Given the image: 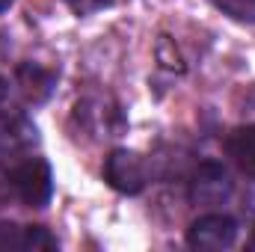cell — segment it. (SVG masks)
I'll use <instances>...</instances> for the list:
<instances>
[{
  "mask_svg": "<svg viewBox=\"0 0 255 252\" xmlns=\"http://www.w3.org/2000/svg\"><path fill=\"white\" fill-rule=\"evenodd\" d=\"M12 187H15V196L24 205L45 208L51 202V193H54V175H51L48 160H42V157H24L21 163H15V169H12Z\"/></svg>",
  "mask_w": 255,
  "mask_h": 252,
  "instance_id": "obj_1",
  "label": "cell"
},
{
  "mask_svg": "<svg viewBox=\"0 0 255 252\" xmlns=\"http://www.w3.org/2000/svg\"><path fill=\"white\" fill-rule=\"evenodd\" d=\"M235 193V181L226 172L223 163L217 160H205L196 166L190 178V202L202 208H214V205H226Z\"/></svg>",
  "mask_w": 255,
  "mask_h": 252,
  "instance_id": "obj_2",
  "label": "cell"
},
{
  "mask_svg": "<svg viewBox=\"0 0 255 252\" xmlns=\"http://www.w3.org/2000/svg\"><path fill=\"white\" fill-rule=\"evenodd\" d=\"M39 142V130L36 125L15 107H3L0 110V160H15V157H27L33 151V145Z\"/></svg>",
  "mask_w": 255,
  "mask_h": 252,
  "instance_id": "obj_3",
  "label": "cell"
},
{
  "mask_svg": "<svg viewBox=\"0 0 255 252\" xmlns=\"http://www.w3.org/2000/svg\"><path fill=\"white\" fill-rule=\"evenodd\" d=\"M238 241V223L229 214H205L187 229V244L199 252H223Z\"/></svg>",
  "mask_w": 255,
  "mask_h": 252,
  "instance_id": "obj_4",
  "label": "cell"
},
{
  "mask_svg": "<svg viewBox=\"0 0 255 252\" xmlns=\"http://www.w3.org/2000/svg\"><path fill=\"white\" fill-rule=\"evenodd\" d=\"M145 160L136 154V151H128V148H116L107 154L104 160V181L119 193H139L145 187Z\"/></svg>",
  "mask_w": 255,
  "mask_h": 252,
  "instance_id": "obj_5",
  "label": "cell"
},
{
  "mask_svg": "<svg viewBox=\"0 0 255 252\" xmlns=\"http://www.w3.org/2000/svg\"><path fill=\"white\" fill-rule=\"evenodd\" d=\"M54 83H57V74L51 68H45V65H39V63L18 65V86L24 89V95L30 101H45L54 92Z\"/></svg>",
  "mask_w": 255,
  "mask_h": 252,
  "instance_id": "obj_6",
  "label": "cell"
},
{
  "mask_svg": "<svg viewBox=\"0 0 255 252\" xmlns=\"http://www.w3.org/2000/svg\"><path fill=\"white\" fill-rule=\"evenodd\" d=\"M226 151L244 175L255 178V125H244L232 130L226 139Z\"/></svg>",
  "mask_w": 255,
  "mask_h": 252,
  "instance_id": "obj_7",
  "label": "cell"
},
{
  "mask_svg": "<svg viewBox=\"0 0 255 252\" xmlns=\"http://www.w3.org/2000/svg\"><path fill=\"white\" fill-rule=\"evenodd\" d=\"M21 250L24 252H51V250H57V238L48 229H42V226H27Z\"/></svg>",
  "mask_w": 255,
  "mask_h": 252,
  "instance_id": "obj_8",
  "label": "cell"
},
{
  "mask_svg": "<svg viewBox=\"0 0 255 252\" xmlns=\"http://www.w3.org/2000/svg\"><path fill=\"white\" fill-rule=\"evenodd\" d=\"M217 9H223L229 18L244 21V24H255V0H214Z\"/></svg>",
  "mask_w": 255,
  "mask_h": 252,
  "instance_id": "obj_9",
  "label": "cell"
},
{
  "mask_svg": "<svg viewBox=\"0 0 255 252\" xmlns=\"http://www.w3.org/2000/svg\"><path fill=\"white\" fill-rule=\"evenodd\" d=\"M21 244H24V229L15 226V223H3L0 220V252L21 250Z\"/></svg>",
  "mask_w": 255,
  "mask_h": 252,
  "instance_id": "obj_10",
  "label": "cell"
},
{
  "mask_svg": "<svg viewBox=\"0 0 255 252\" xmlns=\"http://www.w3.org/2000/svg\"><path fill=\"white\" fill-rule=\"evenodd\" d=\"M77 15H86V12H95V9H104V6H113L119 0H65Z\"/></svg>",
  "mask_w": 255,
  "mask_h": 252,
  "instance_id": "obj_11",
  "label": "cell"
},
{
  "mask_svg": "<svg viewBox=\"0 0 255 252\" xmlns=\"http://www.w3.org/2000/svg\"><path fill=\"white\" fill-rule=\"evenodd\" d=\"M12 196H15V187H12V172H6V169L0 166V205H6Z\"/></svg>",
  "mask_w": 255,
  "mask_h": 252,
  "instance_id": "obj_12",
  "label": "cell"
},
{
  "mask_svg": "<svg viewBox=\"0 0 255 252\" xmlns=\"http://www.w3.org/2000/svg\"><path fill=\"white\" fill-rule=\"evenodd\" d=\"M6 104H9V101H6V83H3V80H0V110H3V107H6Z\"/></svg>",
  "mask_w": 255,
  "mask_h": 252,
  "instance_id": "obj_13",
  "label": "cell"
},
{
  "mask_svg": "<svg viewBox=\"0 0 255 252\" xmlns=\"http://www.w3.org/2000/svg\"><path fill=\"white\" fill-rule=\"evenodd\" d=\"M9 6H12V0H0V15H3V12H6Z\"/></svg>",
  "mask_w": 255,
  "mask_h": 252,
  "instance_id": "obj_14",
  "label": "cell"
},
{
  "mask_svg": "<svg viewBox=\"0 0 255 252\" xmlns=\"http://www.w3.org/2000/svg\"><path fill=\"white\" fill-rule=\"evenodd\" d=\"M250 247H253V250H255V235H253V241H250Z\"/></svg>",
  "mask_w": 255,
  "mask_h": 252,
  "instance_id": "obj_15",
  "label": "cell"
}]
</instances>
